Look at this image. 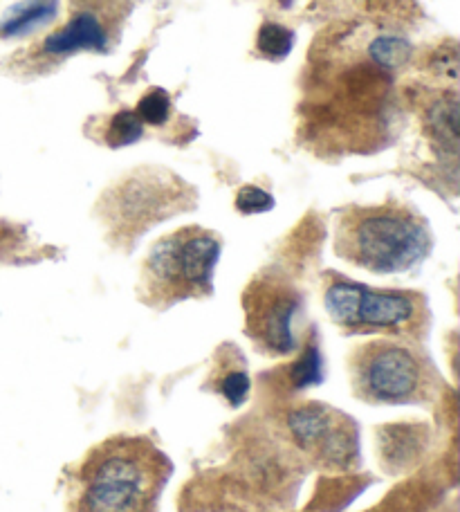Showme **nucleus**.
<instances>
[{
	"label": "nucleus",
	"instance_id": "obj_12",
	"mask_svg": "<svg viewBox=\"0 0 460 512\" xmlns=\"http://www.w3.org/2000/svg\"><path fill=\"white\" fill-rule=\"evenodd\" d=\"M429 126L440 140L449 144V149L456 151L458 144V99L456 95L443 97V102H438L429 113Z\"/></svg>",
	"mask_w": 460,
	"mask_h": 512
},
{
	"label": "nucleus",
	"instance_id": "obj_19",
	"mask_svg": "<svg viewBox=\"0 0 460 512\" xmlns=\"http://www.w3.org/2000/svg\"><path fill=\"white\" fill-rule=\"evenodd\" d=\"M279 3H281L283 7H290V5H292V0H279Z\"/></svg>",
	"mask_w": 460,
	"mask_h": 512
},
{
	"label": "nucleus",
	"instance_id": "obj_2",
	"mask_svg": "<svg viewBox=\"0 0 460 512\" xmlns=\"http://www.w3.org/2000/svg\"><path fill=\"white\" fill-rule=\"evenodd\" d=\"M431 248L434 236L427 221L407 205H353L335 218V254L368 272H411L427 259Z\"/></svg>",
	"mask_w": 460,
	"mask_h": 512
},
{
	"label": "nucleus",
	"instance_id": "obj_20",
	"mask_svg": "<svg viewBox=\"0 0 460 512\" xmlns=\"http://www.w3.org/2000/svg\"><path fill=\"white\" fill-rule=\"evenodd\" d=\"M0 243H3V230H0Z\"/></svg>",
	"mask_w": 460,
	"mask_h": 512
},
{
	"label": "nucleus",
	"instance_id": "obj_17",
	"mask_svg": "<svg viewBox=\"0 0 460 512\" xmlns=\"http://www.w3.org/2000/svg\"><path fill=\"white\" fill-rule=\"evenodd\" d=\"M294 384L297 387H303V384H312L321 380V371H319V349L315 344H308L306 351H303V358L297 362V367L292 371Z\"/></svg>",
	"mask_w": 460,
	"mask_h": 512
},
{
	"label": "nucleus",
	"instance_id": "obj_3",
	"mask_svg": "<svg viewBox=\"0 0 460 512\" xmlns=\"http://www.w3.org/2000/svg\"><path fill=\"white\" fill-rule=\"evenodd\" d=\"M351 391L368 405H427L440 393V378L420 344L377 337L348 360Z\"/></svg>",
	"mask_w": 460,
	"mask_h": 512
},
{
	"label": "nucleus",
	"instance_id": "obj_13",
	"mask_svg": "<svg viewBox=\"0 0 460 512\" xmlns=\"http://www.w3.org/2000/svg\"><path fill=\"white\" fill-rule=\"evenodd\" d=\"M368 54H371L375 66L384 70H395L407 63L411 45L404 39H398V36H377L371 43V48H368Z\"/></svg>",
	"mask_w": 460,
	"mask_h": 512
},
{
	"label": "nucleus",
	"instance_id": "obj_4",
	"mask_svg": "<svg viewBox=\"0 0 460 512\" xmlns=\"http://www.w3.org/2000/svg\"><path fill=\"white\" fill-rule=\"evenodd\" d=\"M220 252L223 241L205 227H182L162 236L142 265V301L151 308L167 310L180 301L211 295Z\"/></svg>",
	"mask_w": 460,
	"mask_h": 512
},
{
	"label": "nucleus",
	"instance_id": "obj_16",
	"mask_svg": "<svg viewBox=\"0 0 460 512\" xmlns=\"http://www.w3.org/2000/svg\"><path fill=\"white\" fill-rule=\"evenodd\" d=\"M274 207V198L265 189L247 185L236 196V209L241 214H263Z\"/></svg>",
	"mask_w": 460,
	"mask_h": 512
},
{
	"label": "nucleus",
	"instance_id": "obj_15",
	"mask_svg": "<svg viewBox=\"0 0 460 512\" xmlns=\"http://www.w3.org/2000/svg\"><path fill=\"white\" fill-rule=\"evenodd\" d=\"M137 115H140V120L144 124H151V126H162L164 122L169 120L171 115V99L167 95V90L162 88H153L146 93L140 104H137Z\"/></svg>",
	"mask_w": 460,
	"mask_h": 512
},
{
	"label": "nucleus",
	"instance_id": "obj_11",
	"mask_svg": "<svg viewBox=\"0 0 460 512\" xmlns=\"http://www.w3.org/2000/svg\"><path fill=\"white\" fill-rule=\"evenodd\" d=\"M294 48V32L279 23H263L256 36V50L263 59L283 61Z\"/></svg>",
	"mask_w": 460,
	"mask_h": 512
},
{
	"label": "nucleus",
	"instance_id": "obj_18",
	"mask_svg": "<svg viewBox=\"0 0 460 512\" xmlns=\"http://www.w3.org/2000/svg\"><path fill=\"white\" fill-rule=\"evenodd\" d=\"M198 512H256V510H247L241 506H216V508H207V510H198Z\"/></svg>",
	"mask_w": 460,
	"mask_h": 512
},
{
	"label": "nucleus",
	"instance_id": "obj_7",
	"mask_svg": "<svg viewBox=\"0 0 460 512\" xmlns=\"http://www.w3.org/2000/svg\"><path fill=\"white\" fill-rule=\"evenodd\" d=\"M245 331L265 355L297 351L294 322L301 313V295L292 283L274 274H261L243 292Z\"/></svg>",
	"mask_w": 460,
	"mask_h": 512
},
{
	"label": "nucleus",
	"instance_id": "obj_8",
	"mask_svg": "<svg viewBox=\"0 0 460 512\" xmlns=\"http://www.w3.org/2000/svg\"><path fill=\"white\" fill-rule=\"evenodd\" d=\"M131 9L133 0H72L68 23L36 45L34 59L50 63L77 52H110Z\"/></svg>",
	"mask_w": 460,
	"mask_h": 512
},
{
	"label": "nucleus",
	"instance_id": "obj_14",
	"mask_svg": "<svg viewBox=\"0 0 460 512\" xmlns=\"http://www.w3.org/2000/svg\"><path fill=\"white\" fill-rule=\"evenodd\" d=\"M144 133V122L135 111H119L108 124L106 142L110 146H128L137 142Z\"/></svg>",
	"mask_w": 460,
	"mask_h": 512
},
{
	"label": "nucleus",
	"instance_id": "obj_9",
	"mask_svg": "<svg viewBox=\"0 0 460 512\" xmlns=\"http://www.w3.org/2000/svg\"><path fill=\"white\" fill-rule=\"evenodd\" d=\"M288 429L299 452L324 470H348L360 459L357 425L324 402H306L288 414Z\"/></svg>",
	"mask_w": 460,
	"mask_h": 512
},
{
	"label": "nucleus",
	"instance_id": "obj_6",
	"mask_svg": "<svg viewBox=\"0 0 460 512\" xmlns=\"http://www.w3.org/2000/svg\"><path fill=\"white\" fill-rule=\"evenodd\" d=\"M193 198V189L173 173L142 169L108 191L101 212L113 241L133 245L155 223L187 212Z\"/></svg>",
	"mask_w": 460,
	"mask_h": 512
},
{
	"label": "nucleus",
	"instance_id": "obj_1",
	"mask_svg": "<svg viewBox=\"0 0 460 512\" xmlns=\"http://www.w3.org/2000/svg\"><path fill=\"white\" fill-rule=\"evenodd\" d=\"M173 472L169 456L144 436H113L92 447L75 477L79 512H158Z\"/></svg>",
	"mask_w": 460,
	"mask_h": 512
},
{
	"label": "nucleus",
	"instance_id": "obj_5",
	"mask_svg": "<svg viewBox=\"0 0 460 512\" xmlns=\"http://www.w3.org/2000/svg\"><path fill=\"white\" fill-rule=\"evenodd\" d=\"M324 306L330 319L351 335H386L420 344L429 331L425 295L413 290H380L328 274Z\"/></svg>",
	"mask_w": 460,
	"mask_h": 512
},
{
	"label": "nucleus",
	"instance_id": "obj_10",
	"mask_svg": "<svg viewBox=\"0 0 460 512\" xmlns=\"http://www.w3.org/2000/svg\"><path fill=\"white\" fill-rule=\"evenodd\" d=\"M59 14V0H21L0 18V36L32 34Z\"/></svg>",
	"mask_w": 460,
	"mask_h": 512
}]
</instances>
